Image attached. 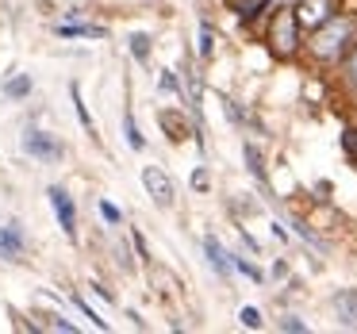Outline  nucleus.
I'll return each mask as SVG.
<instances>
[{"label":"nucleus","instance_id":"1","mask_svg":"<svg viewBox=\"0 0 357 334\" xmlns=\"http://www.w3.org/2000/svg\"><path fill=\"white\" fill-rule=\"evenodd\" d=\"M346 35H349V24H342V20H331V24L323 27V31L315 35V54L319 58H334L342 50V43H346Z\"/></svg>","mask_w":357,"mask_h":334},{"label":"nucleus","instance_id":"2","mask_svg":"<svg viewBox=\"0 0 357 334\" xmlns=\"http://www.w3.org/2000/svg\"><path fill=\"white\" fill-rule=\"evenodd\" d=\"M24 150L31 158H43V162H58V158H62V142H58L54 135H47V131H27L24 135Z\"/></svg>","mask_w":357,"mask_h":334},{"label":"nucleus","instance_id":"3","mask_svg":"<svg viewBox=\"0 0 357 334\" xmlns=\"http://www.w3.org/2000/svg\"><path fill=\"white\" fill-rule=\"evenodd\" d=\"M142 185H146V192L158 200V208H169L173 204V181L165 177L158 165H146V169H142Z\"/></svg>","mask_w":357,"mask_h":334},{"label":"nucleus","instance_id":"4","mask_svg":"<svg viewBox=\"0 0 357 334\" xmlns=\"http://www.w3.org/2000/svg\"><path fill=\"white\" fill-rule=\"evenodd\" d=\"M50 204H54V215L58 223H62V231L70 234V238H77V211H73V200L66 188H50Z\"/></svg>","mask_w":357,"mask_h":334},{"label":"nucleus","instance_id":"5","mask_svg":"<svg viewBox=\"0 0 357 334\" xmlns=\"http://www.w3.org/2000/svg\"><path fill=\"white\" fill-rule=\"evenodd\" d=\"M273 47L280 54H292L296 50V16L292 12H280L277 16V24H273Z\"/></svg>","mask_w":357,"mask_h":334},{"label":"nucleus","instance_id":"6","mask_svg":"<svg viewBox=\"0 0 357 334\" xmlns=\"http://www.w3.org/2000/svg\"><path fill=\"white\" fill-rule=\"evenodd\" d=\"M0 257H4V261H20V257H24V234H20L16 223L0 227Z\"/></svg>","mask_w":357,"mask_h":334},{"label":"nucleus","instance_id":"7","mask_svg":"<svg viewBox=\"0 0 357 334\" xmlns=\"http://www.w3.org/2000/svg\"><path fill=\"white\" fill-rule=\"evenodd\" d=\"M334 311L346 326H357V292H338L334 296Z\"/></svg>","mask_w":357,"mask_h":334},{"label":"nucleus","instance_id":"8","mask_svg":"<svg viewBox=\"0 0 357 334\" xmlns=\"http://www.w3.org/2000/svg\"><path fill=\"white\" fill-rule=\"evenodd\" d=\"M204 250H208V261H211V269H215L219 273V277H227V273H231V254H227V250L223 246H219V242L215 238H208V242H204Z\"/></svg>","mask_w":357,"mask_h":334},{"label":"nucleus","instance_id":"9","mask_svg":"<svg viewBox=\"0 0 357 334\" xmlns=\"http://www.w3.org/2000/svg\"><path fill=\"white\" fill-rule=\"evenodd\" d=\"M326 12H331V0H303V4H300V20H303V24H323Z\"/></svg>","mask_w":357,"mask_h":334},{"label":"nucleus","instance_id":"10","mask_svg":"<svg viewBox=\"0 0 357 334\" xmlns=\"http://www.w3.org/2000/svg\"><path fill=\"white\" fill-rule=\"evenodd\" d=\"M242 154H246V165H250V173H254V177L265 185V165H261V154H257V146H254V142H246V150H242Z\"/></svg>","mask_w":357,"mask_h":334},{"label":"nucleus","instance_id":"11","mask_svg":"<svg viewBox=\"0 0 357 334\" xmlns=\"http://www.w3.org/2000/svg\"><path fill=\"white\" fill-rule=\"evenodd\" d=\"M131 54L146 62V54H150V39H146L142 31H135V35H131Z\"/></svg>","mask_w":357,"mask_h":334},{"label":"nucleus","instance_id":"12","mask_svg":"<svg viewBox=\"0 0 357 334\" xmlns=\"http://www.w3.org/2000/svg\"><path fill=\"white\" fill-rule=\"evenodd\" d=\"M58 35H62V39H77V35H96V39H100L104 27H58Z\"/></svg>","mask_w":357,"mask_h":334},{"label":"nucleus","instance_id":"13","mask_svg":"<svg viewBox=\"0 0 357 334\" xmlns=\"http://www.w3.org/2000/svg\"><path fill=\"white\" fill-rule=\"evenodd\" d=\"M123 131H127V142H131L135 150H142V135H139V127H135L131 112H127V116H123Z\"/></svg>","mask_w":357,"mask_h":334},{"label":"nucleus","instance_id":"14","mask_svg":"<svg viewBox=\"0 0 357 334\" xmlns=\"http://www.w3.org/2000/svg\"><path fill=\"white\" fill-rule=\"evenodd\" d=\"M8 96H24V93H31V77H16V81H8V89H4Z\"/></svg>","mask_w":357,"mask_h":334},{"label":"nucleus","instance_id":"15","mask_svg":"<svg viewBox=\"0 0 357 334\" xmlns=\"http://www.w3.org/2000/svg\"><path fill=\"white\" fill-rule=\"evenodd\" d=\"M265 0H234V8H238V16H257V8H261Z\"/></svg>","mask_w":357,"mask_h":334},{"label":"nucleus","instance_id":"16","mask_svg":"<svg viewBox=\"0 0 357 334\" xmlns=\"http://www.w3.org/2000/svg\"><path fill=\"white\" fill-rule=\"evenodd\" d=\"M238 319H242V326H261V311L257 308H242Z\"/></svg>","mask_w":357,"mask_h":334},{"label":"nucleus","instance_id":"17","mask_svg":"<svg viewBox=\"0 0 357 334\" xmlns=\"http://www.w3.org/2000/svg\"><path fill=\"white\" fill-rule=\"evenodd\" d=\"M231 261H234V269H242V273H246V277H254V280H261V269H257V265H250V261H246V257H231Z\"/></svg>","mask_w":357,"mask_h":334},{"label":"nucleus","instance_id":"18","mask_svg":"<svg viewBox=\"0 0 357 334\" xmlns=\"http://www.w3.org/2000/svg\"><path fill=\"white\" fill-rule=\"evenodd\" d=\"M73 104H77V119L89 127V131H93V119H89V112H85V104H81V93H77V89H73Z\"/></svg>","mask_w":357,"mask_h":334},{"label":"nucleus","instance_id":"19","mask_svg":"<svg viewBox=\"0 0 357 334\" xmlns=\"http://www.w3.org/2000/svg\"><path fill=\"white\" fill-rule=\"evenodd\" d=\"M200 54H204V58L211 54V27H208V24L200 27Z\"/></svg>","mask_w":357,"mask_h":334},{"label":"nucleus","instance_id":"20","mask_svg":"<svg viewBox=\"0 0 357 334\" xmlns=\"http://www.w3.org/2000/svg\"><path fill=\"white\" fill-rule=\"evenodd\" d=\"M100 211H104V219H108V223H119V211L112 208V204H100Z\"/></svg>","mask_w":357,"mask_h":334},{"label":"nucleus","instance_id":"21","mask_svg":"<svg viewBox=\"0 0 357 334\" xmlns=\"http://www.w3.org/2000/svg\"><path fill=\"white\" fill-rule=\"evenodd\" d=\"M280 326H284V331H307V326H303L300 319H292V315H288V319H284V323H280Z\"/></svg>","mask_w":357,"mask_h":334},{"label":"nucleus","instance_id":"22","mask_svg":"<svg viewBox=\"0 0 357 334\" xmlns=\"http://www.w3.org/2000/svg\"><path fill=\"white\" fill-rule=\"evenodd\" d=\"M349 81L357 85V54H354V62H349Z\"/></svg>","mask_w":357,"mask_h":334}]
</instances>
